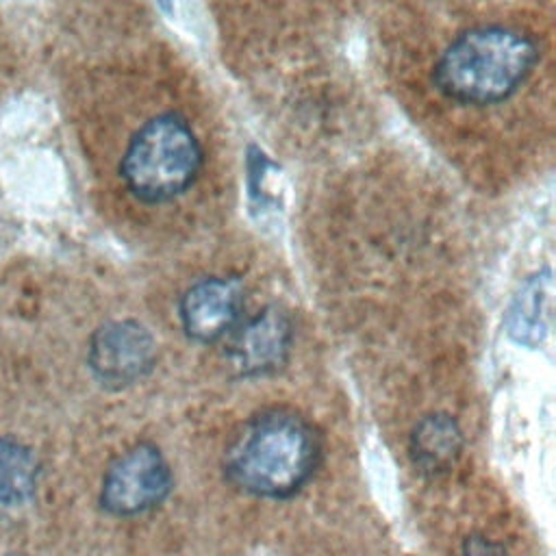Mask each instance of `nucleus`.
I'll use <instances>...</instances> for the list:
<instances>
[{
	"mask_svg": "<svg viewBox=\"0 0 556 556\" xmlns=\"http://www.w3.org/2000/svg\"><path fill=\"white\" fill-rule=\"evenodd\" d=\"M319 456V437L302 415L269 408L250 417L230 439L224 473L243 493L287 500L313 478Z\"/></svg>",
	"mask_w": 556,
	"mask_h": 556,
	"instance_id": "nucleus-1",
	"label": "nucleus"
},
{
	"mask_svg": "<svg viewBox=\"0 0 556 556\" xmlns=\"http://www.w3.org/2000/svg\"><path fill=\"white\" fill-rule=\"evenodd\" d=\"M539 61L534 39L510 26H476L458 35L439 56L432 80L460 104H497L510 98Z\"/></svg>",
	"mask_w": 556,
	"mask_h": 556,
	"instance_id": "nucleus-2",
	"label": "nucleus"
},
{
	"mask_svg": "<svg viewBox=\"0 0 556 556\" xmlns=\"http://www.w3.org/2000/svg\"><path fill=\"white\" fill-rule=\"evenodd\" d=\"M202 167V146L189 122L174 111L150 117L128 141L119 174L128 191L148 204L185 193Z\"/></svg>",
	"mask_w": 556,
	"mask_h": 556,
	"instance_id": "nucleus-3",
	"label": "nucleus"
},
{
	"mask_svg": "<svg viewBox=\"0 0 556 556\" xmlns=\"http://www.w3.org/2000/svg\"><path fill=\"white\" fill-rule=\"evenodd\" d=\"M174 478L163 452L152 443H137L117 456L100 489V504L117 517H132L159 506L172 491Z\"/></svg>",
	"mask_w": 556,
	"mask_h": 556,
	"instance_id": "nucleus-4",
	"label": "nucleus"
},
{
	"mask_svg": "<svg viewBox=\"0 0 556 556\" xmlns=\"http://www.w3.org/2000/svg\"><path fill=\"white\" fill-rule=\"evenodd\" d=\"M154 363V337L139 321H109L91 337L89 367L104 387L122 389L135 384L152 371Z\"/></svg>",
	"mask_w": 556,
	"mask_h": 556,
	"instance_id": "nucleus-5",
	"label": "nucleus"
},
{
	"mask_svg": "<svg viewBox=\"0 0 556 556\" xmlns=\"http://www.w3.org/2000/svg\"><path fill=\"white\" fill-rule=\"evenodd\" d=\"M293 324L280 306H265L230 330L228 363L241 378L265 376L280 369L291 352Z\"/></svg>",
	"mask_w": 556,
	"mask_h": 556,
	"instance_id": "nucleus-6",
	"label": "nucleus"
},
{
	"mask_svg": "<svg viewBox=\"0 0 556 556\" xmlns=\"http://www.w3.org/2000/svg\"><path fill=\"white\" fill-rule=\"evenodd\" d=\"M243 285L237 278L211 276L193 282L180 298L182 330L198 343H213L241 321Z\"/></svg>",
	"mask_w": 556,
	"mask_h": 556,
	"instance_id": "nucleus-7",
	"label": "nucleus"
},
{
	"mask_svg": "<svg viewBox=\"0 0 556 556\" xmlns=\"http://www.w3.org/2000/svg\"><path fill=\"white\" fill-rule=\"evenodd\" d=\"M465 439L458 421L447 413H430L421 417L410 432V458L426 476L450 471L460 458Z\"/></svg>",
	"mask_w": 556,
	"mask_h": 556,
	"instance_id": "nucleus-8",
	"label": "nucleus"
},
{
	"mask_svg": "<svg viewBox=\"0 0 556 556\" xmlns=\"http://www.w3.org/2000/svg\"><path fill=\"white\" fill-rule=\"evenodd\" d=\"M549 321H552V274L549 269H543L530 276L515 293L506 315V330L517 343L534 348L547 337Z\"/></svg>",
	"mask_w": 556,
	"mask_h": 556,
	"instance_id": "nucleus-9",
	"label": "nucleus"
},
{
	"mask_svg": "<svg viewBox=\"0 0 556 556\" xmlns=\"http://www.w3.org/2000/svg\"><path fill=\"white\" fill-rule=\"evenodd\" d=\"M39 465L35 454L9 439H0V504H20L37 486Z\"/></svg>",
	"mask_w": 556,
	"mask_h": 556,
	"instance_id": "nucleus-10",
	"label": "nucleus"
},
{
	"mask_svg": "<svg viewBox=\"0 0 556 556\" xmlns=\"http://www.w3.org/2000/svg\"><path fill=\"white\" fill-rule=\"evenodd\" d=\"M460 556H508L504 545L491 541L489 536L482 534H471L463 543Z\"/></svg>",
	"mask_w": 556,
	"mask_h": 556,
	"instance_id": "nucleus-11",
	"label": "nucleus"
}]
</instances>
